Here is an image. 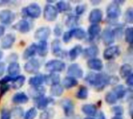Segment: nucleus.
Instances as JSON below:
<instances>
[{
  "label": "nucleus",
  "instance_id": "nucleus-1",
  "mask_svg": "<svg viewBox=\"0 0 133 119\" xmlns=\"http://www.w3.org/2000/svg\"><path fill=\"white\" fill-rule=\"evenodd\" d=\"M108 77L109 75L106 74L91 72L86 76L85 81L94 87L96 90L102 91L107 85H108Z\"/></svg>",
  "mask_w": 133,
  "mask_h": 119
},
{
  "label": "nucleus",
  "instance_id": "nucleus-2",
  "mask_svg": "<svg viewBox=\"0 0 133 119\" xmlns=\"http://www.w3.org/2000/svg\"><path fill=\"white\" fill-rule=\"evenodd\" d=\"M22 13L26 17L31 19H37L41 14V9L37 3H31L22 9Z\"/></svg>",
  "mask_w": 133,
  "mask_h": 119
},
{
  "label": "nucleus",
  "instance_id": "nucleus-3",
  "mask_svg": "<svg viewBox=\"0 0 133 119\" xmlns=\"http://www.w3.org/2000/svg\"><path fill=\"white\" fill-rule=\"evenodd\" d=\"M45 70L50 73H58L62 72L65 68V64L60 60H49L44 66Z\"/></svg>",
  "mask_w": 133,
  "mask_h": 119
},
{
  "label": "nucleus",
  "instance_id": "nucleus-4",
  "mask_svg": "<svg viewBox=\"0 0 133 119\" xmlns=\"http://www.w3.org/2000/svg\"><path fill=\"white\" fill-rule=\"evenodd\" d=\"M107 12V16L109 20H117L118 17L121 15L122 9L120 8V5H118L115 2H113L110 3L106 9Z\"/></svg>",
  "mask_w": 133,
  "mask_h": 119
},
{
  "label": "nucleus",
  "instance_id": "nucleus-5",
  "mask_svg": "<svg viewBox=\"0 0 133 119\" xmlns=\"http://www.w3.org/2000/svg\"><path fill=\"white\" fill-rule=\"evenodd\" d=\"M58 15V12L55 6L51 4H47L44 9V18L48 22H53L56 20Z\"/></svg>",
  "mask_w": 133,
  "mask_h": 119
},
{
  "label": "nucleus",
  "instance_id": "nucleus-6",
  "mask_svg": "<svg viewBox=\"0 0 133 119\" xmlns=\"http://www.w3.org/2000/svg\"><path fill=\"white\" fill-rule=\"evenodd\" d=\"M121 53V50L118 46L111 45L105 49L104 51V58L107 60H111L118 57Z\"/></svg>",
  "mask_w": 133,
  "mask_h": 119
},
{
  "label": "nucleus",
  "instance_id": "nucleus-7",
  "mask_svg": "<svg viewBox=\"0 0 133 119\" xmlns=\"http://www.w3.org/2000/svg\"><path fill=\"white\" fill-rule=\"evenodd\" d=\"M40 67L41 64L38 60L36 58H32L24 64V70L28 74H35L38 72Z\"/></svg>",
  "mask_w": 133,
  "mask_h": 119
},
{
  "label": "nucleus",
  "instance_id": "nucleus-8",
  "mask_svg": "<svg viewBox=\"0 0 133 119\" xmlns=\"http://www.w3.org/2000/svg\"><path fill=\"white\" fill-rule=\"evenodd\" d=\"M14 12L9 9H3L0 12V22L3 25H10L15 20Z\"/></svg>",
  "mask_w": 133,
  "mask_h": 119
},
{
  "label": "nucleus",
  "instance_id": "nucleus-9",
  "mask_svg": "<svg viewBox=\"0 0 133 119\" xmlns=\"http://www.w3.org/2000/svg\"><path fill=\"white\" fill-rule=\"evenodd\" d=\"M60 105L64 112L65 116H72L74 113V103L69 98H64L60 101Z\"/></svg>",
  "mask_w": 133,
  "mask_h": 119
},
{
  "label": "nucleus",
  "instance_id": "nucleus-10",
  "mask_svg": "<svg viewBox=\"0 0 133 119\" xmlns=\"http://www.w3.org/2000/svg\"><path fill=\"white\" fill-rule=\"evenodd\" d=\"M101 39L105 46H111L115 40V36L113 30L110 28L104 29L101 33Z\"/></svg>",
  "mask_w": 133,
  "mask_h": 119
},
{
  "label": "nucleus",
  "instance_id": "nucleus-11",
  "mask_svg": "<svg viewBox=\"0 0 133 119\" xmlns=\"http://www.w3.org/2000/svg\"><path fill=\"white\" fill-rule=\"evenodd\" d=\"M67 74L69 77L78 79V78L83 77V70H82L81 67L78 64H72L68 67Z\"/></svg>",
  "mask_w": 133,
  "mask_h": 119
},
{
  "label": "nucleus",
  "instance_id": "nucleus-12",
  "mask_svg": "<svg viewBox=\"0 0 133 119\" xmlns=\"http://www.w3.org/2000/svg\"><path fill=\"white\" fill-rule=\"evenodd\" d=\"M12 28L15 30H16V31H18V32H19L21 33H26L30 31V29L32 28V25L28 20L21 19V20L18 21L12 26Z\"/></svg>",
  "mask_w": 133,
  "mask_h": 119
},
{
  "label": "nucleus",
  "instance_id": "nucleus-13",
  "mask_svg": "<svg viewBox=\"0 0 133 119\" xmlns=\"http://www.w3.org/2000/svg\"><path fill=\"white\" fill-rule=\"evenodd\" d=\"M51 35V29L48 26H42L38 28L35 33L34 37L39 41H47Z\"/></svg>",
  "mask_w": 133,
  "mask_h": 119
},
{
  "label": "nucleus",
  "instance_id": "nucleus-14",
  "mask_svg": "<svg viewBox=\"0 0 133 119\" xmlns=\"http://www.w3.org/2000/svg\"><path fill=\"white\" fill-rule=\"evenodd\" d=\"M51 51L58 57L65 58L66 56V52L62 50L61 47V41L58 39H55L51 43Z\"/></svg>",
  "mask_w": 133,
  "mask_h": 119
},
{
  "label": "nucleus",
  "instance_id": "nucleus-15",
  "mask_svg": "<svg viewBox=\"0 0 133 119\" xmlns=\"http://www.w3.org/2000/svg\"><path fill=\"white\" fill-rule=\"evenodd\" d=\"M16 41V36L12 33H8L4 36L1 40V47L3 50L10 49Z\"/></svg>",
  "mask_w": 133,
  "mask_h": 119
},
{
  "label": "nucleus",
  "instance_id": "nucleus-16",
  "mask_svg": "<svg viewBox=\"0 0 133 119\" xmlns=\"http://www.w3.org/2000/svg\"><path fill=\"white\" fill-rule=\"evenodd\" d=\"M103 12L100 9H94L89 15V22L91 24H98L102 21Z\"/></svg>",
  "mask_w": 133,
  "mask_h": 119
},
{
  "label": "nucleus",
  "instance_id": "nucleus-17",
  "mask_svg": "<svg viewBox=\"0 0 133 119\" xmlns=\"http://www.w3.org/2000/svg\"><path fill=\"white\" fill-rule=\"evenodd\" d=\"M87 67L94 71H101L104 68V64L103 62L101 59L99 58H91L89 59L87 61Z\"/></svg>",
  "mask_w": 133,
  "mask_h": 119
},
{
  "label": "nucleus",
  "instance_id": "nucleus-18",
  "mask_svg": "<svg viewBox=\"0 0 133 119\" xmlns=\"http://www.w3.org/2000/svg\"><path fill=\"white\" fill-rule=\"evenodd\" d=\"M83 55L85 58H95L99 54V48L97 45H91L83 50Z\"/></svg>",
  "mask_w": 133,
  "mask_h": 119
},
{
  "label": "nucleus",
  "instance_id": "nucleus-19",
  "mask_svg": "<svg viewBox=\"0 0 133 119\" xmlns=\"http://www.w3.org/2000/svg\"><path fill=\"white\" fill-rule=\"evenodd\" d=\"M54 101L52 98H49V97H41L37 100H35V105L37 108L40 109V110H45L47 109L48 106L49 105V104L52 103Z\"/></svg>",
  "mask_w": 133,
  "mask_h": 119
},
{
  "label": "nucleus",
  "instance_id": "nucleus-20",
  "mask_svg": "<svg viewBox=\"0 0 133 119\" xmlns=\"http://www.w3.org/2000/svg\"><path fill=\"white\" fill-rule=\"evenodd\" d=\"M45 91L46 90L43 86L37 87V88H31L29 89V94L30 97L34 100H37L40 98L43 97L44 95Z\"/></svg>",
  "mask_w": 133,
  "mask_h": 119
},
{
  "label": "nucleus",
  "instance_id": "nucleus-21",
  "mask_svg": "<svg viewBox=\"0 0 133 119\" xmlns=\"http://www.w3.org/2000/svg\"><path fill=\"white\" fill-rule=\"evenodd\" d=\"M60 79V75L56 73H50L48 75H44V82L51 86L59 84Z\"/></svg>",
  "mask_w": 133,
  "mask_h": 119
},
{
  "label": "nucleus",
  "instance_id": "nucleus-22",
  "mask_svg": "<svg viewBox=\"0 0 133 119\" xmlns=\"http://www.w3.org/2000/svg\"><path fill=\"white\" fill-rule=\"evenodd\" d=\"M28 101L29 98L24 92H17L12 98V101L16 105L26 104V102H28Z\"/></svg>",
  "mask_w": 133,
  "mask_h": 119
},
{
  "label": "nucleus",
  "instance_id": "nucleus-23",
  "mask_svg": "<svg viewBox=\"0 0 133 119\" xmlns=\"http://www.w3.org/2000/svg\"><path fill=\"white\" fill-rule=\"evenodd\" d=\"M101 33V27L99 24H91L88 28V36L90 39H94Z\"/></svg>",
  "mask_w": 133,
  "mask_h": 119
},
{
  "label": "nucleus",
  "instance_id": "nucleus-24",
  "mask_svg": "<svg viewBox=\"0 0 133 119\" xmlns=\"http://www.w3.org/2000/svg\"><path fill=\"white\" fill-rule=\"evenodd\" d=\"M44 83V75H42L41 74L35 75L29 79V84L32 88L41 87Z\"/></svg>",
  "mask_w": 133,
  "mask_h": 119
},
{
  "label": "nucleus",
  "instance_id": "nucleus-25",
  "mask_svg": "<svg viewBox=\"0 0 133 119\" xmlns=\"http://www.w3.org/2000/svg\"><path fill=\"white\" fill-rule=\"evenodd\" d=\"M7 73H8V76H9L11 77L18 76V74H19V73H20L19 64L17 62L10 63L7 67Z\"/></svg>",
  "mask_w": 133,
  "mask_h": 119
},
{
  "label": "nucleus",
  "instance_id": "nucleus-26",
  "mask_svg": "<svg viewBox=\"0 0 133 119\" xmlns=\"http://www.w3.org/2000/svg\"><path fill=\"white\" fill-rule=\"evenodd\" d=\"M81 110L83 114L86 115L91 117V116H95L96 114L97 113V106L94 105H90V104H86L83 105L81 108Z\"/></svg>",
  "mask_w": 133,
  "mask_h": 119
},
{
  "label": "nucleus",
  "instance_id": "nucleus-27",
  "mask_svg": "<svg viewBox=\"0 0 133 119\" xmlns=\"http://www.w3.org/2000/svg\"><path fill=\"white\" fill-rule=\"evenodd\" d=\"M36 53H37V44L32 43L24 50L23 53V58L25 60H28L30 58L32 59V57L36 54Z\"/></svg>",
  "mask_w": 133,
  "mask_h": 119
},
{
  "label": "nucleus",
  "instance_id": "nucleus-28",
  "mask_svg": "<svg viewBox=\"0 0 133 119\" xmlns=\"http://www.w3.org/2000/svg\"><path fill=\"white\" fill-rule=\"evenodd\" d=\"M76 85H78V81L77 79L74 78V77H65L63 81H62V87L63 88H65V89H70V88H72L74 87H76Z\"/></svg>",
  "mask_w": 133,
  "mask_h": 119
},
{
  "label": "nucleus",
  "instance_id": "nucleus-29",
  "mask_svg": "<svg viewBox=\"0 0 133 119\" xmlns=\"http://www.w3.org/2000/svg\"><path fill=\"white\" fill-rule=\"evenodd\" d=\"M48 46L47 41H40L39 43L37 45V53L39 54L40 57H44L48 54Z\"/></svg>",
  "mask_w": 133,
  "mask_h": 119
},
{
  "label": "nucleus",
  "instance_id": "nucleus-30",
  "mask_svg": "<svg viewBox=\"0 0 133 119\" xmlns=\"http://www.w3.org/2000/svg\"><path fill=\"white\" fill-rule=\"evenodd\" d=\"M26 81V78L23 75H18L12 78V87L15 90H18L23 87Z\"/></svg>",
  "mask_w": 133,
  "mask_h": 119
},
{
  "label": "nucleus",
  "instance_id": "nucleus-31",
  "mask_svg": "<svg viewBox=\"0 0 133 119\" xmlns=\"http://www.w3.org/2000/svg\"><path fill=\"white\" fill-rule=\"evenodd\" d=\"M83 47L80 45H76L69 52V57L71 60H75L83 53Z\"/></svg>",
  "mask_w": 133,
  "mask_h": 119
},
{
  "label": "nucleus",
  "instance_id": "nucleus-32",
  "mask_svg": "<svg viewBox=\"0 0 133 119\" xmlns=\"http://www.w3.org/2000/svg\"><path fill=\"white\" fill-rule=\"evenodd\" d=\"M119 74L121 77L126 78L129 75L132 74V67L129 64H124L122 66H121L119 69Z\"/></svg>",
  "mask_w": 133,
  "mask_h": 119
},
{
  "label": "nucleus",
  "instance_id": "nucleus-33",
  "mask_svg": "<svg viewBox=\"0 0 133 119\" xmlns=\"http://www.w3.org/2000/svg\"><path fill=\"white\" fill-rule=\"evenodd\" d=\"M112 92L115 94V95L117 97L118 100L123 98L127 92V90L125 89V88L123 85L118 84V85H115L113 89H112Z\"/></svg>",
  "mask_w": 133,
  "mask_h": 119
},
{
  "label": "nucleus",
  "instance_id": "nucleus-34",
  "mask_svg": "<svg viewBox=\"0 0 133 119\" xmlns=\"http://www.w3.org/2000/svg\"><path fill=\"white\" fill-rule=\"evenodd\" d=\"M72 32V37H75L76 39L82 40L86 38L87 36V33L86 31L82 29V28H74L71 29Z\"/></svg>",
  "mask_w": 133,
  "mask_h": 119
},
{
  "label": "nucleus",
  "instance_id": "nucleus-35",
  "mask_svg": "<svg viewBox=\"0 0 133 119\" xmlns=\"http://www.w3.org/2000/svg\"><path fill=\"white\" fill-rule=\"evenodd\" d=\"M79 22V16L76 15H70L68 16L67 19L65 20V25L66 26L69 27V28H72L74 29V27L76 26H77Z\"/></svg>",
  "mask_w": 133,
  "mask_h": 119
},
{
  "label": "nucleus",
  "instance_id": "nucleus-36",
  "mask_svg": "<svg viewBox=\"0 0 133 119\" xmlns=\"http://www.w3.org/2000/svg\"><path fill=\"white\" fill-rule=\"evenodd\" d=\"M55 8L58 10V12H68V11L71 10V6H70L69 3L67 2H64V1L58 2L56 3Z\"/></svg>",
  "mask_w": 133,
  "mask_h": 119
},
{
  "label": "nucleus",
  "instance_id": "nucleus-37",
  "mask_svg": "<svg viewBox=\"0 0 133 119\" xmlns=\"http://www.w3.org/2000/svg\"><path fill=\"white\" fill-rule=\"evenodd\" d=\"M63 91H64V88L60 84L53 85L51 87L50 89V93L54 97H60L63 94Z\"/></svg>",
  "mask_w": 133,
  "mask_h": 119
},
{
  "label": "nucleus",
  "instance_id": "nucleus-38",
  "mask_svg": "<svg viewBox=\"0 0 133 119\" xmlns=\"http://www.w3.org/2000/svg\"><path fill=\"white\" fill-rule=\"evenodd\" d=\"M76 97L79 100H86L88 97V89L85 86H81L76 94Z\"/></svg>",
  "mask_w": 133,
  "mask_h": 119
},
{
  "label": "nucleus",
  "instance_id": "nucleus-39",
  "mask_svg": "<svg viewBox=\"0 0 133 119\" xmlns=\"http://www.w3.org/2000/svg\"><path fill=\"white\" fill-rule=\"evenodd\" d=\"M105 101L108 105H115L117 103L118 98L112 91H110V92H108L105 94Z\"/></svg>",
  "mask_w": 133,
  "mask_h": 119
},
{
  "label": "nucleus",
  "instance_id": "nucleus-40",
  "mask_svg": "<svg viewBox=\"0 0 133 119\" xmlns=\"http://www.w3.org/2000/svg\"><path fill=\"white\" fill-rule=\"evenodd\" d=\"M55 115V112L52 108L45 109L40 115V119H52Z\"/></svg>",
  "mask_w": 133,
  "mask_h": 119
},
{
  "label": "nucleus",
  "instance_id": "nucleus-41",
  "mask_svg": "<svg viewBox=\"0 0 133 119\" xmlns=\"http://www.w3.org/2000/svg\"><path fill=\"white\" fill-rule=\"evenodd\" d=\"M23 109L21 107H15L11 112V115L16 119H20L23 116Z\"/></svg>",
  "mask_w": 133,
  "mask_h": 119
},
{
  "label": "nucleus",
  "instance_id": "nucleus-42",
  "mask_svg": "<svg viewBox=\"0 0 133 119\" xmlns=\"http://www.w3.org/2000/svg\"><path fill=\"white\" fill-rule=\"evenodd\" d=\"M124 19L127 23L132 24L133 22V9L132 7H129L126 9L125 15H124Z\"/></svg>",
  "mask_w": 133,
  "mask_h": 119
},
{
  "label": "nucleus",
  "instance_id": "nucleus-43",
  "mask_svg": "<svg viewBox=\"0 0 133 119\" xmlns=\"http://www.w3.org/2000/svg\"><path fill=\"white\" fill-rule=\"evenodd\" d=\"M37 115V111L35 108H30L24 115L23 119H34Z\"/></svg>",
  "mask_w": 133,
  "mask_h": 119
},
{
  "label": "nucleus",
  "instance_id": "nucleus-44",
  "mask_svg": "<svg viewBox=\"0 0 133 119\" xmlns=\"http://www.w3.org/2000/svg\"><path fill=\"white\" fill-rule=\"evenodd\" d=\"M125 41L129 44L132 43V27H128L125 30Z\"/></svg>",
  "mask_w": 133,
  "mask_h": 119
},
{
  "label": "nucleus",
  "instance_id": "nucleus-45",
  "mask_svg": "<svg viewBox=\"0 0 133 119\" xmlns=\"http://www.w3.org/2000/svg\"><path fill=\"white\" fill-rule=\"evenodd\" d=\"M111 111L116 116H118V117H121L124 113V108L121 105H115L112 107Z\"/></svg>",
  "mask_w": 133,
  "mask_h": 119
},
{
  "label": "nucleus",
  "instance_id": "nucleus-46",
  "mask_svg": "<svg viewBox=\"0 0 133 119\" xmlns=\"http://www.w3.org/2000/svg\"><path fill=\"white\" fill-rule=\"evenodd\" d=\"M87 9V5L85 4H82V5H78L76 6L75 9V12H76V15L79 16L82 14H83L85 12Z\"/></svg>",
  "mask_w": 133,
  "mask_h": 119
},
{
  "label": "nucleus",
  "instance_id": "nucleus-47",
  "mask_svg": "<svg viewBox=\"0 0 133 119\" xmlns=\"http://www.w3.org/2000/svg\"><path fill=\"white\" fill-rule=\"evenodd\" d=\"M12 115H11V112L6 108H3L1 111L0 114V119H11Z\"/></svg>",
  "mask_w": 133,
  "mask_h": 119
},
{
  "label": "nucleus",
  "instance_id": "nucleus-48",
  "mask_svg": "<svg viewBox=\"0 0 133 119\" xmlns=\"http://www.w3.org/2000/svg\"><path fill=\"white\" fill-rule=\"evenodd\" d=\"M62 26H61V24H56V26L54 28V34L56 37H59L62 36Z\"/></svg>",
  "mask_w": 133,
  "mask_h": 119
},
{
  "label": "nucleus",
  "instance_id": "nucleus-49",
  "mask_svg": "<svg viewBox=\"0 0 133 119\" xmlns=\"http://www.w3.org/2000/svg\"><path fill=\"white\" fill-rule=\"evenodd\" d=\"M72 32H71V30L65 32V33H63V35H62V40H63V42H65V43H69V42L72 39Z\"/></svg>",
  "mask_w": 133,
  "mask_h": 119
},
{
  "label": "nucleus",
  "instance_id": "nucleus-50",
  "mask_svg": "<svg viewBox=\"0 0 133 119\" xmlns=\"http://www.w3.org/2000/svg\"><path fill=\"white\" fill-rule=\"evenodd\" d=\"M126 84H127V85L131 88L132 87V84H133V77H132V74H131V75H129L128 77H126Z\"/></svg>",
  "mask_w": 133,
  "mask_h": 119
},
{
  "label": "nucleus",
  "instance_id": "nucleus-51",
  "mask_svg": "<svg viewBox=\"0 0 133 119\" xmlns=\"http://www.w3.org/2000/svg\"><path fill=\"white\" fill-rule=\"evenodd\" d=\"M96 115H97V119H106L105 115L103 112H97Z\"/></svg>",
  "mask_w": 133,
  "mask_h": 119
},
{
  "label": "nucleus",
  "instance_id": "nucleus-52",
  "mask_svg": "<svg viewBox=\"0 0 133 119\" xmlns=\"http://www.w3.org/2000/svg\"><path fill=\"white\" fill-rule=\"evenodd\" d=\"M5 64H4V63L0 62V77H1V76H2V74H4V72H5Z\"/></svg>",
  "mask_w": 133,
  "mask_h": 119
},
{
  "label": "nucleus",
  "instance_id": "nucleus-53",
  "mask_svg": "<svg viewBox=\"0 0 133 119\" xmlns=\"http://www.w3.org/2000/svg\"><path fill=\"white\" fill-rule=\"evenodd\" d=\"M5 29L4 26L0 25V38L4 35V33H5Z\"/></svg>",
  "mask_w": 133,
  "mask_h": 119
},
{
  "label": "nucleus",
  "instance_id": "nucleus-54",
  "mask_svg": "<svg viewBox=\"0 0 133 119\" xmlns=\"http://www.w3.org/2000/svg\"><path fill=\"white\" fill-rule=\"evenodd\" d=\"M8 2L7 1H0V5H3V4H5L7 3Z\"/></svg>",
  "mask_w": 133,
  "mask_h": 119
},
{
  "label": "nucleus",
  "instance_id": "nucleus-55",
  "mask_svg": "<svg viewBox=\"0 0 133 119\" xmlns=\"http://www.w3.org/2000/svg\"><path fill=\"white\" fill-rule=\"evenodd\" d=\"M2 57H3V53H2V50H0V60L2 58Z\"/></svg>",
  "mask_w": 133,
  "mask_h": 119
},
{
  "label": "nucleus",
  "instance_id": "nucleus-56",
  "mask_svg": "<svg viewBox=\"0 0 133 119\" xmlns=\"http://www.w3.org/2000/svg\"><path fill=\"white\" fill-rule=\"evenodd\" d=\"M111 119H123L122 117H118V116H115V117H114V118H112Z\"/></svg>",
  "mask_w": 133,
  "mask_h": 119
},
{
  "label": "nucleus",
  "instance_id": "nucleus-57",
  "mask_svg": "<svg viewBox=\"0 0 133 119\" xmlns=\"http://www.w3.org/2000/svg\"><path fill=\"white\" fill-rule=\"evenodd\" d=\"M84 119H95V118H91V117H87V118H84Z\"/></svg>",
  "mask_w": 133,
  "mask_h": 119
},
{
  "label": "nucleus",
  "instance_id": "nucleus-58",
  "mask_svg": "<svg viewBox=\"0 0 133 119\" xmlns=\"http://www.w3.org/2000/svg\"><path fill=\"white\" fill-rule=\"evenodd\" d=\"M0 87H1V84H0Z\"/></svg>",
  "mask_w": 133,
  "mask_h": 119
}]
</instances>
